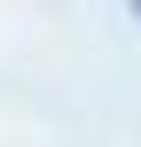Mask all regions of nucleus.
<instances>
[{
  "label": "nucleus",
  "mask_w": 141,
  "mask_h": 147,
  "mask_svg": "<svg viewBox=\"0 0 141 147\" xmlns=\"http://www.w3.org/2000/svg\"><path fill=\"white\" fill-rule=\"evenodd\" d=\"M134 27H141V7H134Z\"/></svg>",
  "instance_id": "f257e3e1"
}]
</instances>
